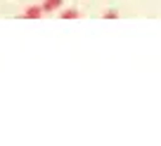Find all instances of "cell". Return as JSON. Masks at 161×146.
Returning <instances> with one entry per match:
<instances>
[{"mask_svg": "<svg viewBox=\"0 0 161 146\" xmlns=\"http://www.w3.org/2000/svg\"><path fill=\"white\" fill-rule=\"evenodd\" d=\"M24 17H26V19H38V17H43V5H31V7H26Z\"/></svg>", "mask_w": 161, "mask_h": 146, "instance_id": "1", "label": "cell"}, {"mask_svg": "<svg viewBox=\"0 0 161 146\" xmlns=\"http://www.w3.org/2000/svg\"><path fill=\"white\" fill-rule=\"evenodd\" d=\"M59 17H62V19H76V17H78V12H76V10H64Z\"/></svg>", "mask_w": 161, "mask_h": 146, "instance_id": "3", "label": "cell"}, {"mask_svg": "<svg viewBox=\"0 0 161 146\" xmlns=\"http://www.w3.org/2000/svg\"><path fill=\"white\" fill-rule=\"evenodd\" d=\"M57 7H62V0H45L43 3V12H52Z\"/></svg>", "mask_w": 161, "mask_h": 146, "instance_id": "2", "label": "cell"}, {"mask_svg": "<svg viewBox=\"0 0 161 146\" xmlns=\"http://www.w3.org/2000/svg\"><path fill=\"white\" fill-rule=\"evenodd\" d=\"M102 17H104V19H116V17H119V12H116V10H107Z\"/></svg>", "mask_w": 161, "mask_h": 146, "instance_id": "4", "label": "cell"}]
</instances>
